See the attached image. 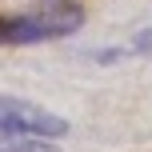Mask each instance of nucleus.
<instances>
[{"mask_svg": "<svg viewBox=\"0 0 152 152\" xmlns=\"http://www.w3.org/2000/svg\"><path fill=\"white\" fill-rule=\"evenodd\" d=\"M128 52H136V56H148V60H152V28H140L136 36H132Z\"/></svg>", "mask_w": 152, "mask_h": 152, "instance_id": "4", "label": "nucleus"}, {"mask_svg": "<svg viewBox=\"0 0 152 152\" xmlns=\"http://www.w3.org/2000/svg\"><path fill=\"white\" fill-rule=\"evenodd\" d=\"M68 120L32 104V100L0 96V136H64Z\"/></svg>", "mask_w": 152, "mask_h": 152, "instance_id": "2", "label": "nucleus"}, {"mask_svg": "<svg viewBox=\"0 0 152 152\" xmlns=\"http://www.w3.org/2000/svg\"><path fill=\"white\" fill-rule=\"evenodd\" d=\"M0 152H56L44 136H0Z\"/></svg>", "mask_w": 152, "mask_h": 152, "instance_id": "3", "label": "nucleus"}, {"mask_svg": "<svg viewBox=\"0 0 152 152\" xmlns=\"http://www.w3.org/2000/svg\"><path fill=\"white\" fill-rule=\"evenodd\" d=\"M84 24L76 0H40L16 16H0V44H44V40L72 36Z\"/></svg>", "mask_w": 152, "mask_h": 152, "instance_id": "1", "label": "nucleus"}]
</instances>
